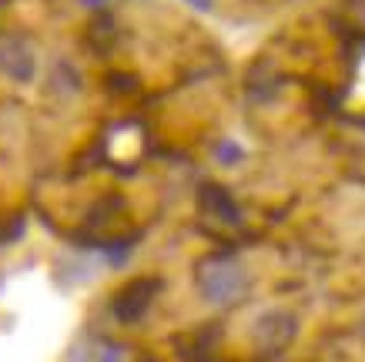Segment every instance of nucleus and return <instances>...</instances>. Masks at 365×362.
<instances>
[{
  "label": "nucleus",
  "instance_id": "obj_5",
  "mask_svg": "<svg viewBox=\"0 0 365 362\" xmlns=\"http://www.w3.org/2000/svg\"><path fill=\"white\" fill-rule=\"evenodd\" d=\"M201 208L208 211V215H215L218 221H228V225H238V218H242V215H238V205L232 201V195L218 185L201 188Z\"/></svg>",
  "mask_w": 365,
  "mask_h": 362
},
{
  "label": "nucleus",
  "instance_id": "obj_2",
  "mask_svg": "<svg viewBox=\"0 0 365 362\" xmlns=\"http://www.w3.org/2000/svg\"><path fill=\"white\" fill-rule=\"evenodd\" d=\"M295 332H299L295 316L285 312V308H272V312H265V316L255 322L252 342L262 356H282L295 342Z\"/></svg>",
  "mask_w": 365,
  "mask_h": 362
},
{
  "label": "nucleus",
  "instance_id": "obj_4",
  "mask_svg": "<svg viewBox=\"0 0 365 362\" xmlns=\"http://www.w3.org/2000/svg\"><path fill=\"white\" fill-rule=\"evenodd\" d=\"M0 71L7 77H14V81L27 84L34 77V71H37V57H34V51L24 44L21 37H4L0 41Z\"/></svg>",
  "mask_w": 365,
  "mask_h": 362
},
{
  "label": "nucleus",
  "instance_id": "obj_7",
  "mask_svg": "<svg viewBox=\"0 0 365 362\" xmlns=\"http://www.w3.org/2000/svg\"><path fill=\"white\" fill-rule=\"evenodd\" d=\"M242 158V148L232 141H225L222 148H218V161H225V165H232V161H238Z\"/></svg>",
  "mask_w": 365,
  "mask_h": 362
},
{
  "label": "nucleus",
  "instance_id": "obj_6",
  "mask_svg": "<svg viewBox=\"0 0 365 362\" xmlns=\"http://www.w3.org/2000/svg\"><path fill=\"white\" fill-rule=\"evenodd\" d=\"M71 362H121V349H114L111 342H81V346H74V352H71Z\"/></svg>",
  "mask_w": 365,
  "mask_h": 362
},
{
  "label": "nucleus",
  "instance_id": "obj_8",
  "mask_svg": "<svg viewBox=\"0 0 365 362\" xmlns=\"http://www.w3.org/2000/svg\"><path fill=\"white\" fill-rule=\"evenodd\" d=\"M191 7H198V11H211V0H188Z\"/></svg>",
  "mask_w": 365,
  "mask_h": 362
},
{
  "label": "nucleus",
  "instance_id": "obj_3",
  "mask_svg": "<svg viewBox=\"0 0 365 362\" xmlns=\"http://www.w3.org/2000/svg\"><path fill=\"white\" fill-rule=\"evenodd\" d=\"M158 292H161V278H138L131 286H124L114 298V316L121 322H138L151 308Z\"/></svg>",
  "mask_w": 365,
  "mask_h": 362
},
{
  "label": "nucleus",
  "instance_id": "obj_1",
  "mask_svg": "<svg viewBox=\"0 0 365 362\" xmlns=\"http://www.w3.org/2000/svg\"><path fill=\"white\" fill-rule=\"evenodd\" d=\"M195 282L211 306H235L248 288V272L232 255H208L195 268Z\"/></svg>",
  "mask_w": 365,
  "mask_h": 362
}]
</instances>
